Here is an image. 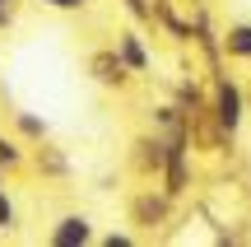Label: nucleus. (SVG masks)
I'll return each instance as SVG.
<instances>
[{
    "instance_id": "nucleus-1",
    "label": "nucleus",
    "mask_w": 251,
    "mask_h": 247,
    "mask_svg": "<svg viewBox=\"0 0 251 247\" xmlns=\"http://www.w3.org/2000/svg\"><path fill=\"white\" fill-rule=\"evenodd\" d=\"M93 233H89V220H79V215H70V220H61V229L51 233V243L56 247H75V243H89Z\"/></svg>"
},
{
    "instance_id": "nucleus-2",
    "label": "nucleus",
    "mask_w": 251,
    "mask_h": 247,
    "mask_svg": "<svg viewBox=\"0 0 251 247\" xmlns=\"http://www.w3.org/2000/svg\"><path fill=\"white\" fill-rule=\"evenodd\" d=\"M237 108H242V98H237V89H233V84H224V93H219V117H224V126H228V131L237 126V117H242Z\"/></svg>"
},
{
    "instance_id": "nucleus-3",
    "label": "nucleus",
    "mask_w": 251,
    "mask_h": 247,
    "mask_svg": "<svg viewBox=\"0 0 251 247\" xmlns=\"http://www.w3.org/2000/svg\"><path fill=\"white\" fill-rule=\"evenodd\" d=\"M228 52L233 56H251V28H233V33H228Z\"/></svg>"
},
{
    "instance_id": "nucleus-4",
    "label": "nucleus",
    "mask_w": 251,
    "mask_h": 247,
    "mask_svg": "<svg viewBox=\"0 0 251 247\" xmlns=\"http://www.w3.org/2000/svg\"><path fill=\"white\" fill-rule=\"evenodd\" d=\"M121 52H126V61H130V65H144V52L130 42V37H121Z\"/></svg>"
},
{
    "instance_id": "nucleus-5",
    "label": "nucleus",
    "mask_w": 251,
    "mask_h": 247,
    "mask_svg": "<svg viewBox=\"0 0 251 247\" xmlns=\"http://www.w3.org/2000/svg\"><path fill=\"white\" fill-rule=\"evenodd\" d=\"M9 220H14V205H9L5 196H0V229H9Z\"/></svg>"
},
{
    "instance_id": "nucleus-6",
    "label": "nucleus",
    "mask_w": 251,
    "mask_h": 247,
    "mask_svg": "<svg viewBox=\"0 0 251 247\" xmlns=\"http://www.w3.org/2000/svg\"><path fill=\"white\" fill-rule=\"evenodd\" d=\"M47 5H56V9H79L84 0H47Z\"/></svg>"
},
{
    "instance_id": "nucleus-7",
    "label": "nucleus",
    "mask_w": 251,
    "mask_h": 247,
    "mask_svg": "<svg viewBox=\"0 0 251 247\" xmlns=\"http://www.w3.org/2000/svg\"><path fill=\"white\" fill-rule=\"evenodd\" d=\"M5 14H9V0H0V24H5Z\"/></svg>"
}]
</instances>
